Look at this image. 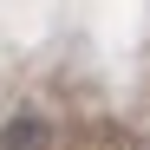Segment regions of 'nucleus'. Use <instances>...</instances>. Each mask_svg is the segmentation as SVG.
<instances>
[{
  "mask_svg": "<svg viewBox=\"0 0 150 150\" xmlns=\"http://www.w3.org/2000/svg\"><path fill=\"white\" fill-rule=\"evenodd\" d=\"M0 150H52V131H46V117H33V111L7 117V124H0Z\"/></svg>",
  "mask_w": 150,
  "mask_h": 150,
  "instance_id": "1",
  "label": "nucleus"
}]
</instances>
